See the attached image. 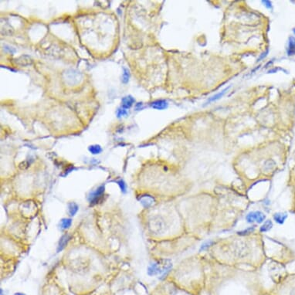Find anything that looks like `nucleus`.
<instances>
[{
    "label": "nucleus",
    "instance_id": "17",
    "mask_svg": "<svg viewBox=\"0 0 295 295\" xmlns=\"http://www.w3.org/2000/svg\"><path fill=\"white\" fill-rule=\"evenodd\" d=\"M71 224H72V220L70 219H63L62 220H61V226L63 229L66 230V229L70 228Z\"/></svg>",
    "mask_w": 295,
    "mask_h": 295
},
{
    "label": "nucleus",
    "instance_id": "21",
    "mask_svg": "<svg viewBox=\"0 0 295 295\" xmlns=\"http://www.w3.org/2000/svg\"><path fill=\"white\" fill-rule=\"evenodd\" d=\"M117 183L118 184V186H120L121 188V192L125 193L126 192V184L124 183V182L123 180H119V181H117Z\"/></svg>",
    "mask_w": 295,
    "mask_h": 295
},
{
    "label": "nucleus",
    "instance_id": "23",
    "mask_svg": "<svg viewBox=\"0 0 295 295\" xmlns=\"http://www.w3.org/2000/svg\"><path fill=\"white\" fill-rule=\"evenodd\" d=\"M267 53H268V50H267V51H266V52L264 53H263V55H261V56H260V58H259L258 60H257V62H258V61H261V60H262V59H263V58H264V57H266V56H267Z\"/></svg>",
    "mask_w": 295,
    "mask_h": 295
},
{
    "label": "nucleus",
    "instance_id": "12",
    "mask_svg": "<svg viewBox=\"0 0 295 295\" xmlns=\"http://www.w3.org/2000/svg\"><path fill=\"white\" fill-rule=\"evenodd\" d=\"M229 88H230V87H227V88H226V89H224L223 91H221V92L218 93V94H216V95H214V96H213V97H210V98L208 100V103H211V102H214V101H216V100H219V99H220L221 97H222V96H223L224 94H226V91H228Z\"/></svg>",
    "mask_w": 295,
    "mask_h": 295
},
{
    "label": "nucleus",
    "instance_id": "5",
    "mask_svg": "<svg viewBox=\"0 0 295 295\" xmlns=\"http://www.w3.org/2000/svg\"><path fill=\"white\" fill-rule=\"evenodd\" d=\"M15 63L16 64L19 66H22V67H26V66L30 65L32 64V60L30 59V57H29L28 56H22V57H19V58L16 59L15 60Z\"/></svg>",
    "mask_w": 295,
    "mask_h": 295
},
{
    "label": "nucleus",
    "instance_id": "11",
    "mask_svg": "<svg viewBox=\"0 0 295 295\" xmlns=\"http://www.w3.org/2000/svg\"><path fill=\"white\" fill-rule=\"evenodd\" d=\"M66 74L67 75V77H66V81L67 83H70V81H72V78H75L76 80H77L79 81V79H81L80 77V73H78L77 71H74V70H71L70 72H67L66 73Z\"/></svg>",
    "mask_w": 295,
    "mask_h": 295
},
{
    "label": "nucleus",
    "instance_id": "4",
    "mask_svg": "<svg viewBox=\"0 0 295 295\" xmlns=\"http://www.w3.org/2000/svg\"><path fill=\"white\" fill-rule=\"evenodd\" d=\"M288 217V215L285 212H279V213H276L273 214V219L277 223L280 224V225H283L285 222L286 219Z\"/></svg>",
    "mask_w": 295,
    "mask_h": 295
},
{
    "label": "nucleus",
    "instance_id": "7",
    "mask_svg": "<svg viewBox=\"0 0 295 295\" xmlns=\"http://www.w3.org/2000/svg\"><path fill=\"white\" fill-rule=\"evenodd\" d=\"M273 226V222L270 219H267L262 223V225L260 227V233H267V232L270 231Z\"/></svg>",
    "mask_w": 295,
    "mask_h": 295
},
{
    "label": "nucleus",
    "instance_id": "18",
    "mask_svg": "<svg viewBox=\"0 0 295 295\" xmlns=\"http://www.w3.org/2000/svg\"><path fill=\"white\" fill-rule=\"evenodd\" d=\"M129 81V70L127 68H124V73L122 75V81L124 84H127Z\"/></svg>",
    "mask_w": 295,
    "mask_h": 295
},
{
    "label": "nucleus",
    "instance_id": "2",
    "mask_svg": "<svg viewBox=\"0 0 295 295\" xmlns=\"http://www.w3.org/2000/svg\"><path fill=\"white\" fill-rule=\"evenodd\" d=\"M246 221L248 223H263L266 219V215L261 211H251L246 216Z\"/></svg>",
    "mask_w": 295,
    "mask_h": 295
},
{
    "label": "nucleus",
    "instance_id": "19",
    "mask_svg": "<svg viewBox=\"0 0 295 295\" xmlns=\"http://www.w3.org/2000/svg\"><path fill=\"white\" fill-rule=\"evenodd\" d=\"M117 117H124V116L128 115V112L124 108H120V109L117 110Z\"/></svg>",
    "mask_w": 295,
    "mask_h": 295
},
{
    "label": "nucleus",
    "instance_id": "1",
    "mask_svg": "<svg viewBox=\"0 0 295 295\" xmlns=\"http://www.w3.org/2000/svg\"><path fill=\"white\" fill-rule=\"evenodd\" d=\"M171 267H172V265L169 260H162V262L152 263L150 265L148 269V273L150 276H155V275L161 274L162 273L165 274V272L169 271Z\"/></svg>",
    "mask_w": 295,
    "mask_h": 295
},
{
    "label": "nucleus",
    "instance_id": "8",
    "mask_svg": "<svg viewBox=\"0 0 295 295\" xmlns=\"http://www.w3.org/2000/svg\"><path fill=\"white\" fill-rule=\"evenodd\" d=\"M135 99H134L132 96H127V97H123L122 100H121L122 108H124V109L130 108L133 105V104L135 103Z\"/></svg>",
    "mask_w": 295,
    "mask_h": 295
},
{
    "label": "nucleus",
    "instance_id": "9",
    "mask_svg": "<svg viewBox=\"0 0 295 295\" xmlns=\"http://www.w3.org/2000/svg\"><path fill=\"white\" fill-rule=\"evenodd\" d=\"M287 55L293 56L295 55V38L290 37L289 38L288 48H287Z\"/></svg>",
    "mask_w": 295,
    "mask_h": 295
},
{
    "label": "nucleus",
    "instance_id": "3",
    "mask_svg": "<svg viewBox=\"0 0 295 295\" xmlns=\"http://www.w3.org/2000/svg\"><path fill=\"white\" fill-rule=\"evenodd\" d=\"M104 192V186H101L95 192L91 193V196H90V203H91V204H96L99 201V199L101 198Z\"/></svg>",
    "mask_w": 295,
    "mask_h": 295
},
{
    "label": "nucleus",
    "instance_id": "15",
    "mask_svg": "<svg viewBox=\"0 0 295 295\" xmlns=\"http://www.w3.org/2000/svg\"><path fill=\"white\" fill-rule=\"evenodd\" d=\"M256 227H257L256 226H253L248 227V228L245 229V230L237 232V234L240 235V236H246V235H249L254 231Z\"/></svg>",
    "mask_w": 295,
    "mask_h": 295
},
{
    "label": "nucleus",
    "instance_id": "6",
    "mask_svg": "<svg viewBox=\"0 0 295 295\" xmlns=\"http://www.w3.org/2000/svg\"><path fill=\"white\" fill-rule=\"evenodd\" d=\"M168 102L165 100H157L151 104V108L156 110H164L168 108Z\"/></svg>",
    "mask_w": 295,
    "mask_h": 295
},
{
    "label": "nucleus",
    "instance_id": "22",
    "mask_svg": "<svg viewBox=\"0 0 295 295\" xmlns=\"http://www.w3.org/2000/svg\"><path fill=\"white\" fill-rule=\"evenodd\" d=\"M263 3L266 4L265 6H266L267 8H270V7H271V2H270V1H267V0H265V1H263Z\"/></svg>",
    "mask_w": 295,
    "mask_h": 295
},
{
    "label": "nucleus",
    "instance_id": "10",
    "mask_svg": "<svg viewBox=\"0 0 295 295\" xmlns=\"http://www.w3.org/2000/svg\"><path fill=\"white\" fill-rule=\"evenodd\" d=\"M141 204L144 206H145V207H149V206H151V205L154 203V199H153L151 195H143V196L141 197Z\"/></svg>",
    "mask_w": 295,
    "mask_h": 295
},
{
    "label": "nucleus",
    "instance_id": "13",
    "mask_svg": "<svg viewBox=\"0 0 295 295\" xmlns=\"http://www.w3.org/2000/svg\"><path fill=\"white\" fill-rule=\"evenodd\" d=\"M90 152L93 155H98L102 151V148L99 144H94L91 145L88 148Z\"/></svg>",
    "mask_w": 295,
    "mask_h": 295
},
{
    "label": "nucleus",
    "instance_id": "14",
    "mask_svg": "<svg viewBox=\"0 0 295 295\" xmlns=\"http://www.w3.org/2000/svg\"><path fill=\"white\" fill-rule=\"evenodd\" d=\"M68 209H69V213H70V216H75V214H76L77 213L79 207H78L77 204H76V203H71L69 204Z\"/></svg>",
    "mask_w": 295,
    "mask_h": 295
},
{
    "label": "nucleus",
    "instance_id": "16",
    "mask_svg": "<svg viewBox=\"0 0 295 295\" xmlns=\"http://www.w3.org/2000/svg\"><path fill=\"white\" fill-rule=\"evenodd\" d=\"M67 240H68V236L65 235V236L62 237V238H61V240H60V243H59L58 251L62 250L64 249V246H65L66 244H67Z\"/></svg>",
    "mask_w": 295,
    "mask_h": 295
},
{
    "label": "nucleus",
    "instance_id": "24",
    "mask_svg": "<svg viewBox=\"0 0 295 295\" xmlns=\"http://www.w3.org/2000/svg\"><path fill=\"white\" fill-rule=\"evenodd\" d=\"M293 33H294V34H295V28H294V29H293Z\"/></svg>",
    "mask_w": 295,
    "mask_h": 295
},
{
    "label": "nucleus",
    "instance_id": "20",
    "mask_svg": "<svg viewBox=\"0 0 295 295\" xmlns=\"http://www.w3.org/2000/svg\"><path fill=\"white\" fill-rule=\"evenodd\" d=\"M213 241L205 242L204 243H203V244H202L201 247H200V251H202V250H206V249H208V248L210 247V246H211V245L213 244Z\"/></svg>",
    "mask_w": 295,
    "mask_h": 295
}]
</instances>
